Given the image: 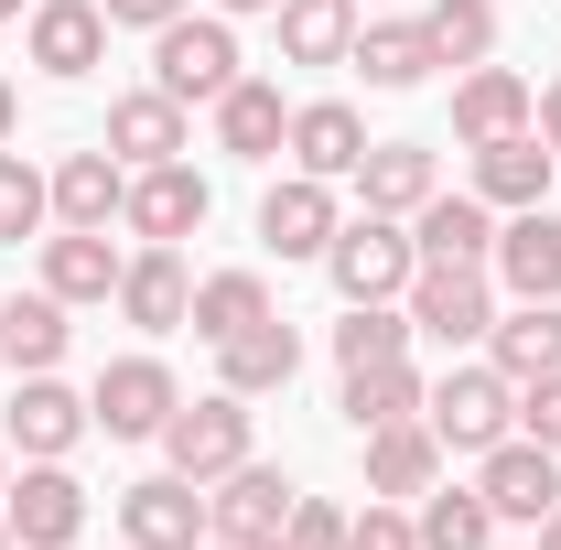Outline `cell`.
<instances>
[{
    "label": "cell",
    "instance_id": "obj_4",
    "mask_svg": "<svg viewBox=\"0 0 561 550\" xmlns=\"http://www.w3.org/2000/svg\"><path fill=\"white\" fill-rule=\"evenodd\" d=\"M324 271H335V291L346 302H400L411 291V271H421V249H411V216H346L335 227V249H324Z\"/></svg>",
    "mask_w": 561,
    "mask_h": 550
},
{
    "label": "cell",
    "instance_id": "obj_49",
    "mask_svg": "<svg viewBox=\"0 0 561 550\" xmlns=\"http://www.w3.org/2000/svg\"><path fill=\"white\" fill-rule=\"evenodd\" d=\"M0 496H11V465H0Z\"/></svg>",
    "mask_w": 561,
    "mask_h": 550
},
{
    "label": "cell",
    "instance_id": "obj_47",
    "mask_svg": "<svg viewBox=\"0 0 561 550\" xmlns=\"http://www.w3.org/2000/svg\"><path fill=\"white\" fill-rule=\"evenodd\" d=\"M195 550H238V540H195Z\"/></svg>",
    "mask_w": 561,
    "mask_h": 550
},
{
    "label": "cell",
    "instance_id": "obj_15",
    "mask_svg": "<svg viewBox=\"0 0 561 550\" xmlns=\"http://www.w3.org/2000/svg\"><path fill=\"white\" fill-rule=\"evenodd\" d=\"M291 173H313V184H356V162H367V119H356L346 98H313V108H291Z\"/></svg>",
    "mask_w": 561,
    "mask_h": 550
},
{
    "label": "cell",
    "instance_id": "obj_26",
    "mask_svg": "<svg viewBox=\"0 0 561 550\" xmlns=\"http://www.w3.org/2000/svg\"><path fill=\"white\" fill-rule=\"evenodd\" d=\"M119 249H108V227H66V238H44V291L55 302H108L119 291Z\"/></svg>",
    "mask_w": 561,
    "mask_h": 550
},
{
    "label": "cell",
    "instance_id": "obj_45",
    "mask_svg": "<svg viewBox=\"0 0 561 550\" xmlns=\"http://www.w3.org/2000/svg\"><path fill=\"white\" fill-rule=\"evenodd\" d=\"M540 550H561V507H551V518H540Z\"/></svg>",
    "mask_w": 561,
    "mask_h": 550
},
{
    "label": "cell",
    "instance_id": "obj_30",
    "mask_svg": "<svg viewBox=\"0 0 561 550\" xmlns=\"http://www.w3.org/2000/svg\"><path fill=\"white\" fill-rule=\"evenodd\" d=\"M280 66H346L356 44V0H280Z\"/></svg>",
    "mask_w": 561,
    "mask_h": 550
},
{
    "label": "cell",
    "instance_id": "obj_19",
    "mask_svg": "<svg viewBox=\"0 0 561 550\" xmlns=\"http://www.w3.org/2000/svg\"><path fill=\"white\" fill-rule=\"evenodd\" d=\"M98 55H108L98 0H33V66L44 76H98Z\"/></svg>",
    "mask_w": 561,
    "mask_h": 550
},
{
    "label": "cell",
    "instance_id": "obj_10",
    "mask_svg": "<svg viewBox=\"0 0 561 550\" xmlns=\"http://www.w3.org/2000/svg\"><path fill=\"white\" fill-rule=\"evenodd\" d=\"M486 280H496V291H518V302H561V216H551V206L496 216Z\"/></svg>",
    "mask_w": 561,
    "mask_h": 550
},
{
    "label": "cell",
    "instance_id": "obj_1",
    "mask_svg": "<svg viewBox=\"0 0 561 550\" xmlns=\"http://www.w3.org/2000/svg\"><path fill=\"white\" fill-rule=\"evenodd\" d=\"M238 22H227V11H173V22H162V33H151V87H162V98H184V108H195V98H227V87H238Z\"/></svg>",
    "mask_w": 561,
    "mask_h": 550
},
{
    "label": "cell",
    "instance_id": "obj_13",
    "mask_svg": "<svg viewBox=\"0 0 561 550\" xmlns=\"http://www.w3.org/2000/svg\"><path fill=\"white\" fill-rule=\"evenodd\" d=\"M335 184H313V173H291V184H271L260 195V249H280V260H324L335 249Z\"/></svg>",
    "mask_w": 561,
    "mask_h": 550
},
{
    "label": "cell",
    "instance_id": "obj_23",
    "mask_svg": "<svg viewBox=\"0 0 561 550\" xmlns=\"http://www.w3.org/2000/svg\"><path fill=\"white\" fill-rule=\"evenodd\" d=\"M356 443H367V496H432L443 485L432 421H389V432H356Z\"/></svg>",
    "mask_w": 561,
    "mask_h": 550
},
{
    "label": "cell",
    "instance_id": "obj_20",
    "mask_svg": "<svg viewBox=\"0 0 561 550\" xmlns=\"http://www.w3.org/2000/svg\"><path fill=\"white\" fill-rule=\"evenodd\" d=\"M119 206H130V162H119L108 140L55 162V227H108Z\"/></svg>",
    "mask_w": 561,
    "mask_h": 550
},
{
    "label": "cell",
    "instance_id": "obj_37",
    "mask_svg": "<svg viewBox=\"0 0 561 550\" xmlns=\"http://www.w3.org/2000/svg\"><path fill=\"white\" fill-rule=\"evenodd\" d=\"M44 216H55V173H33L22 151H0V249H22Z\"/></svg>",
    "mask_w": 561,
    "mask_h": 550
},
{
    "label": "cell",
    "instance_id": "obj_27",
    "mask_svg": "<svg viewBox=\"0 0 561 550\" xmlns=\"http://www.w3.org/2000/svg\"><path fill=\"white\" fill-rule=\"evenodd\" d=\"M346 66L367 76L378 98H400V87H421V76H432V33H421V22H356Z\"/></svg>",
    "mask_w": 561,
    "mask_h": 550
},
{
    "label": "cell",
    "instance_id": "obj_44",
    "mask_svg": "<svg viewBox=\"0 0 561 550\" xmlns=\"http://www.w3.org/2000/svg\"><path fill=\"white\" fill-rule=\"evenodd\" d=\"M206 11H227V22H249V11H280V0H206Z\"/></svg>",
    "mask_w": 561,
    "mask_h": 550
},
{
    "label": "cell",
    "instance_id": "obj_31",
    "mask_svg": "<svg viewBox=\"0 0 561 550\" xmlns=\"http://www.w3.org/2000/svg\"><path fill=\"white\" fill-rule=\"evenodd\" d=\"M421 400H432V378H421L411 356H389V367H346V421H356V432L421 421Z\"/></svg>",
    "mask_w": 561,
    "mask_h": 550
},
{
    "label": "cell",
    "instance_id": "obj_28",
    "mask_svg": "<svg viewBox=\"0 0 561 550\" xmlns=\"http://www.w3.org/2000/svg\"><path fill=\"white\" fill-rule=\"evenodd\" d=\"M486 367L496 378H551L561 367V302H518V313H496V335H486Z\"/></svg>",
    "mask_w": 561,
    "mask_h": 550
},
{
    "label": "cell",
    "instance_id": "obj_22",
    "mask_svg": "<svg viewBox=\"0 0 561 550\" xmlns=\"http://www.w3.org/2000/svg\"><path fill=\"white\" fill-rule=\"evenodd\" d=\"M108 151L151 173V162H184V98H162V87H140V98H108Z\"/></svg>",
    "mask_w": 561,
    "mask_h": 550
},
{
    "label": "cell",
    "instance_id": "obj_2",
    "mask_svg": "<svg viewBox=\"0 0 561 550\" xmlns=\"http://www.w3.org/2000/svg\"><path fill=\"white\" fill-rule=\"evenodd\" d=\"M400 302H411V335L454 345V356L496 335V280H486V260H421Z\"/></svg>",
    "mask_w": 561,
    "mask_h": 550
},
{
    "label": "cell",
    "instance_id": "obj_29",
    "mask_svg": "<svg viewBox=\"0 0 561 550\" xmlns=\"http://www.w3.org/2000/svg\"><path fill=\"white\" fill-rule=\"evenodd\" d=\"M411 249L421 260H486L496 249V206L486 195H432V206L411 216Z\"/></svg>",
    "mask_w": 561,
    "mask_h": 550
},
{
    "label": "cell",
    "instance_id": "obj_39",
    "mask_svg": "<svg viewBox=\"0 0 561 550\" xmlns=\"http://www.w3.org/2000/svg\"><path fill=\"white\" fill-rule=\"evenodd\" d=\"M271 550H346V518H335L324 496H302V507H291V529H280Z\"/></svg>",
    "mask_w": 561,
    "mask_h": 550
},
{
    "label": "cell",
    "instance_id": "obj_46",
    "mask_svg": "<svg viewBox=\"0 0 561 550\" xmlns=\"http://www.w3.org/2000/svg\"><path fill=\"white\" fill-rule=\"evenodd\" d=\"M0 22H22V0H0Z\"/></svg>",
    "mask_w": 561,
    "mask_h": 550
},
{
    "label": "cell",
    "instance_id": "obj_14",
    "mask_svg": "<svg viewBox=\"0 0 561 550\" xmlns=\"http://www.w3.org/2000/svg\"><path fill=\"white\" fill-rule=\"evenodd\" d=\"M76 432H87V400H76L55 367L11 389V454H22V465H66V454H76Z\"/></svg>",
    "mask_w": 561,
    "mask_h": 550
},
{
    "label": "cell",
    "instance_id": "obj_50",
    "mask_svg": "<svg viewBox=\"0 0 561 550\" xmlns=\"http://www.w3.org/2000/svg\"><path fill=\"white\" fill-rule=\"evenodd\" d=\"M0 367H11V356H0Z\"/></svg>",
    "mask_w": 561,
    "mask_h": 550
},
{
    "label": "cell",
    "instance_id": "obj_25",
    "mask_svg": "<svg viewBox=\"0 0 561 550\" xmlns=\"http://www.w3.org/2000/svg\"><path fill=\"white\" fill-rule=\"evenodd\" d=\"M280 140H291V108H280L271 76H238L227 98H216V151H238V162H271Z\"/></svg>",
    "mask_w": 561,
    "mask_h": 550
},
{
    "label": "cell",
    "instance_id": "obj_11",
    "mask_svg": "<svg viewBox=\"0 0 561 550\" xmlns=\"http://www.w3.org/2000/svg\"><path fill=\"white\" fill-rule=\"evenodd\" d=\"M0 518H11V550H66L87 529V485L66 465H22V485L0 496Z\"/></svg>",
    "mask_w": 561,
    "mask_h": 550
},
{
    "label": "cell",
    "instance_id": "obj_38",
    "mask_svg": "<svg viewBox=\"0 0 561 550\" xmlns=\"http://www.w3.org/2000/svg\"><path fill=\"white\" fill-rule=\"evenodd\" d=\"M346 550H421V529L400 518V496H367V518H346Z\"/></svg>",
    "mask_w": 561,
    "mask_h": 550
},
{
    "label": "cell",
    "instance_id": "obj_5",
    "mask_svg": "<svg viewBox=\"0 0 561 550\" xmlns=\"http://www.w3.org/2000/svg\"><path fill=\"white\" fill-rule=\"evenodd\" d=\"M476 496L496 507V529H540V518L561 507V454L529 443V432H507V443L476 454Z\"/></svg>",
    "mask_w": 561,
    "mask_h": 550
},
{
    "label": "cell",
    "instance_id": "obj_33",
    "mask_svg": "<svg viewBox=\"0 0 561 550\" xmlns=\"http://www.w3.org/2000/svg\"><path fill=\"white\" fill-rule=\"evenodd\" d=\"M260 313H271V280H260V271H206V280H195V313H184V324H195L206 345H227V335H249Z\"/></svg>",
    "mask_w": 561,
    "mask_h": 550
},
{
    "label": "cell",
    "instance_id": "obj_6",
    "mask_svg": "<svg viewBox=\"0 0 561 550\" xmlns=\"http://www.w3.org/2000/svg\"><path fill=\"white\" fill-rule=\"evenodd\" d=\"M173 411H184V389H173L162 356H119V367H98V389H87V421H98L108 443H162Z\"/></svg>",
    "mask_w": 561,
    "mask_h": 550
},
{
    "label": "cell",
    "instance_id": "obj_48",
    "mask_svg": "<svg viewBox=\"0 0 561 550\" xmlns=\"http://www.w3.org/2000/svg\"><path fill=\"white\" fill-rule=\"evenodd\" d=\"M0 550H11V518H0Z\"/></svg>",
    "mask_w": 561,
    "mask_h": 550
},
{
    "label": "cell",
    "instance_id": "obj_32",
    "mask_svg": "<svg viewBox=\"0 0 561 550\" xmlns=\"http://www.w3.org/2000/svg\"><path fill=\"white\" fill-rule=\"evenodd\" d=\"M76 302H55V291H22V302H0V356H11V367H22V378H44V367H55V356H66V324Z\"/></svg>",
    "mask_w": 561,
    "mask_h": 550
},
{
    "label": "cell",
    "instance_id": "obj_36",
    "mask_svg": "<svg viewBox=\"0 0 561 550\" xmlns=\"http://www.w3.org/2000/svg\"><path fill=\"white\" fill-rule=\"evenodd\" d=\"M389 356H411V302H346L335 367H389Z\"/></svg>",
    "mask_w": 561,
    "mask_h": 550
},
{
    "label": "cell",
    "instance_id": "obj_17",
    "mask_svg": "<svg viewBox=\"0 0 561 550\" xmlns=\"http://www.w3.org/2000/svg\"><path fill=\"white\" fill-rule=\"evenodd\" d=\"M551 140L540 130H507V140H476V195H486L496 216H518V206H551Z\"/></svg>",
    "mask_w": 561,
    "mask_h": 550
},
{
    "label": "cell",
    "instance_id": "obj_16",
    "mask_svg": "<svg viewBox=\"0 0 561 550\" xmlns=\"http://www.w3.org/2000/svg\"><path fill=\"white\" fill-rule=\"evenodd\" d=\"M529 108H540V87H529L518 66H465V76H454V140H465V151L529 130Z\"/></svg>",
    "mask_w": 561,
    "mask_h": 550
},
{
    "label": "cell",
    "instance_id": "obj_40",
    "mask_svg": "<svg viewBox=\"0 0 561 550\" xmlns=\"http://www.w3.org/2000/svg\"><path fill=\"white\" fill-rule=\"evenodd\" d=\"M518 432H529V443H551V454H561V367H551V378H529V389H518Z\"/></svg>",
    "mask_w": 561,
    "mask_h": 550
},
{
    "label": "cell",
    "instance_id": "obj_21",
    "mask_svg": "<svg viewBox=\"0 0 561 550\" xmlns=\"http://www.w3.org/2000/svg\"><path fill=\"white\" fill-rule=\"evenodd\" d=\"M108 302H119V313H130L140 335H173V324H184V313H195V271H184V260H173V249H140L130 271H119V291H108Z\"/></svg>",
    "mask_w": 561,
    "mask_h": 550
},
{
    "label": "cell",
    "instance_id": "obj_8",
    "mask_svg": "<svg viewBox=\"0 0 561 550\" xmlns=\"http://www.w3.org/2000/svg\"><path fill=\"white\" fill-rule=\"evenodd\" d=\"M291 475H271V465H227V475L206 485V540H238V550H271L280 529H291Z\"/></svg>",
    "mask_w": 561,
    "mask_h": 550
},
{
    "label": "cell",
    "instance_id": "obj_34",
    "mask_svg": "<svg viewBox=\"0 0 561 550\" xmlns=\"http://www.w3.org/2000/svg\"><path fill=\"white\" fill-rule=\"evenodd\" d=\"M421 33H432V66H486L496 55V0H421Z\"/></svg>",
    "mask_w": 561,
    "mask_h": 550
},
{
    "label": "cell",
    "instance_id": "obj_12",
    "mask_svg": "<svg viewBox=\"0 0 561 550\" xmlns=\"http://www.w3.org/2000/svg\"><path fill=\"white\" fill-rule=\"evenodd\" d=\"M119 540H130V550H195V540H206V485H184L173 465L140 475L130 496H119Z\"/></svg>",
    "mask_w": 561,
    "mask_h": 550
},
{
    "label": "cell",
    "instance_id": "obj_42",
    "mask_svg": "<svg viewBox=\"0 0 561 550\" xmlns=\"http://www.w3.org/2000/svg\"><path fill=\"white\" fill-rule=\"evenodd\" d=\"M529 130H540V140L561 151V87H540V108H529Z\"/></svg>",
    "mask_w": 561,
    "mask_h": 550
},
{
    "label": "cell",
    "instance_id": "obj_9",
    "mask_svg": "<svg viewBox=\"0 0 561 550\" xmlns=\"http://www.w3.org/2000/svg\"><path fill=\"white\" fill-rule=\"evenodd\" d=\"M206 216H216V195H206V173H195V162H151V173H130L119 227H130L140 249H173V238H195Z\"/></svg>",
    "mask_w": 561,
    "mask_h": 550
},
{
    "label": "cell",
    "instance_id": "obj_18",
    "mask_svg": "<svg viewBox=\"0 0 561 550\" xmlns=\"http://www.w3.org/2000/svg\"><path fill=\"white\" fill-rule=\"evenodd\" d=\"M291 367H302V335H291L280 313H260L249 335L216 345V389H238V400H271V389H291Z\"/></svg>",
    "mask_w": 561,
    "mask_h": 550
},
{
    "label": "cell",
    "instance_id": "obj_41",
    "mask_svg": "<svg viewBox=\"0 0 561 550\" xmlns=\"http://www.w3.org/2000/svg\"><path fill=\"white\" fill-rule=\"evenodd\" d=\"M98 11H108V33H119V22H140V33H162V22H173V11H195V0H98Z\"/></svg>",
    "mask_w": 561,
    "mask_h": 550
},
{
    "label": "cell",
    "instance_id": "obj_43",
    "mask_svg": "<svg viewBox=\"0 0 561 550\" xmlns=\"http://www.w3.org/2000/svg\"><path fill=\"white\" fill-rule=\"evenodd\" d=\"M11 130H22V87L0 76V151H11Z\"/></svg>",
    "mask_w": 561,
    "mask_h": 550
},
{
    "label": "cell",
    "instance_id": "obj_24",
    "mask_svg": "<svg viewBox=\"0 0 561 550\" xmlns=\"http://www.w3.org/2000/svg\"><path fill=\"white\" fill-rule=\"evenodd\" d=\"M356 195L378 216H421L443 195V173H432V151L421 140H367V162H356Z\"/></svg>",
    "mask_w": 561,
    "mask_h": 550
},
{
    "label": "cell",
    "instance_id": "obj_35",
    "mask_svg": "<svg viewBox=\"0 0 561 550\" xmlns=\"http://www.w3.org/2000/svg\"><path fill=\"white\" fill-rule=\"evenodd\" d=\"M411 529H421V550H486L496 540V507L476 496V485H432Z\"/></svg>",
    "mask_w": 561,
    "mask_h": 550
},
{
    "label": "cell",
    "instance_id": "obj_7",
    "mask_svg": "<svg viewBox=\"0 0 561 550\" xmlns=\"http://www.w3.org/2000/svg\"><path fill=\"white\" fill-rule=\"evenodd\" d=\"M162 465H173L184 485H216L227 465H249V400H238V389L184 400V411L162 421Z\"/></svg>",
    "mask_w": 561,
    "mask_h": 550
},
{
    "label": "cell",
    "instance_id": "obj_3",
    "mask_svg": "<svg viewBox=\"0 0 561 550\" xmlns=\"http://www.w3.org/2000/svg\"><path fill=\"white\" fill-rule=\"evenodd\" d=\"M421 421H432L443 454H486V443L518 432V378H496L486 356H476V367H443L432 400H421Z\"/></svg>",
    "mask_w": 561,
    "mask_h": 550
}]
</instances>
